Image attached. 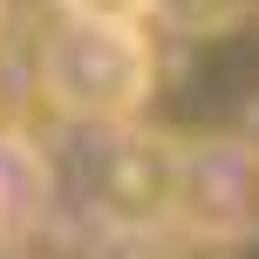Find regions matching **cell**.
<instances>
[{"mask_svg": "<svg viewBox=\"0 0 259 259\" xmlns=\"http://www.w3.org/2000/svg\"><path fill=\"white\" fill-rule=\"evenodd\" d=\"M82 259H191V246L164 219H143V225H103Z\"/></svg>", "mask_w": 259, "mask_h": 259, "instance_id": "5", "label": "cell"}, {"mask_svg": "<svg viewBox=\"0 0 259 259\" xmlns=\"http://www.w3.org/2000/svg\"><path fill=\"white\" fill-rule=\"evenodd\" d=\"M164 225L205 252L259 246V143L232 137V130L170 143Z\"/></svg>", "mask_w": 259, "mask_h": 259, "instance_id": "2", "label": "cell"}, {"mask_svg": "<svg viewBox=\"0 0 259 259\" xmlns=\"http://www.w3.org/2000/svg\"><path fill=\"white\" fill-rule=\"evenodd\" d=\"M55 219V157L27 130H0V252H21Z\"/></svg>", "mask_w": 259, "mask_h": 259, "instance_id": "3", "label": "cell"}, {"mask_svg": "<svg viewBox=\"0 0 259 259\" xmlns=\"http://www.w3.org/2000/svg\"><path fill=\"white\" fill-rule=\"evenodd\" d=\"M252 7L259 0H150L143 21L178 34V41H219V34H239L252 21Z\"/></svg>", "mask_w": 259, "mask_h": 259, "instance_id": "4", "label": "cell"}, {"mask_svg": "<svg viewBox=\"0 0 259 259\" xmlns=\"http://www.w3.org/2000/svg\"><path fill=\"white\" fill-rule=\"evenodd\" d=\"M27 96H34V75H27L21 62H7V55H0V130H21Z\"/></svg>", "mask_w": 259, "mask_h": 259, "instance_id": "6", "label": "cell"}, {"mask_svg": "<svg viewBox=\"0 0 259 259\" xmlns=\"http://www.w3.org/2000/svg\"><path fill=\"white\" fill-rule=\"evenodd\" d=\"M7 7H14V0H0V27H7Z\"/></svg>", "mask_w": 259, "mask_h": 259, "instance_id": "8", "label": "cell"}, {"mask_svg": "<svg viewBox=\"0 0 259 259\" xmlns=\"http://www.w3.org/2000/svg\"><path fill=\"white\" fill-rule=\"evenodd\" d=\"M62 14H96V21H143L150 0H55Z\"/></svg>", "mask_w": 259, "mask_h": 259, "instance_id": "7", "label": "cell"}, {"mask_svg": "<svg viewBox=\"0 0 259 259\" xmlns=\"http://www.w3.org/2000/svg\"><path fill=\"white\" fill-rule=\"evenodd\" d=\"M34 96L75 130H130L157 96V48L143 21L55 14L34 48Z\"/></svg>", "mask_w": 259, "mask_h": 259, "instance_id": "1", "label": "cell"}]
</instances>
